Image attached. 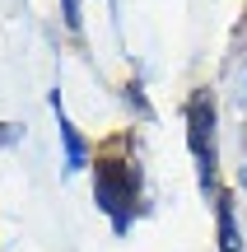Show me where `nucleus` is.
<instances>
[{
  "mask_svg": "<svg viewBox=\"0 0 247 252\" xmlns=\"http://www.w3.org/2000/svg\"><path fill=\"white\" fill-rule=\"evenodd\" d=\"M93 201H98V206L112 215V224H117V229H126V220H131V206H136V178H131V168H126L121 159H108V163H98Z\"/></svg>",
  "mask_w": 247,
  "mask_h": 252,
  "instance_id": "1",
  "label": "nucleus"
},
{
  "mask_svg": "<svg viewBox=\"0 0 247 252\" xmlns=\"http://www.w3.org/2000/svg\"><path fill=\"white\" fill-rule=\"evenodd\" d=\"M192 150L201 163H215V103L205 94L192 98Z\"/></svg>",
  "mask_w": 247,
  "mask_h": 252,
  "instance_id": "2",
  "label": "nucleus"
},
{
  "mask_svg": "<svg viewBox=\"0 0 247 252\" xmlns=\"http://www.w3.org/2000/svg\"><path fill=\"white\" fill-rule=\"evenodd\" d=\"M56 126H61V145H65V168L80 173L84 163H89V140H84V135L70 126V117H65L61 108H56Z\"/></svg>",
  "mask_w": 247,
  "mask_h": 252,
  "instance_id": "3",
  "label": "nucleus"
},
{
  "mask_svg": "<svg viewBox=\"0 0 247 252\" xmlns=\"http://www.w3.org/2000/svg\"><path fill=\"white\" fill-rule=\"evenodd\" d=\"M220 248L224 252H243L238 248V224H233V210L229 206H220Z\"/></svg>",
  "mask_w": 247,
  "mask_h": 252,
  "instance_id": "4",
  "label": "nucleus"
},
{
  "mask_svg": "<svg viewBox=\"0 0 247 252\" xmlns=\"http://www.w3.org/2000/svg\"><path fill=\"white\" fill-rule=\"evenodd\" d=\"M65 24H70V28L80 24V14H75V0H65Z\"/></svg>",
  "mask_w": 247,
  "mask_h": 252,
  "instance_id": "5",
  "label": "nucleus"
}]
</instances>
